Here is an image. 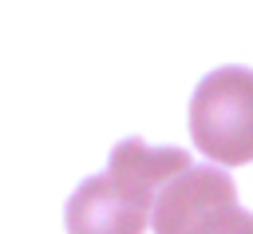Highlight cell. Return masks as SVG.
Instances as JSON below:
<instances>
[{
	"instance_id": "cell-1",
	"label": "cell",
	"mask_w": 253,
	"mask_h": 234,
	"mask_svg": "<svg viewBox=\"0 0 253 234\" xmlns=\"http://www.w3.org/2000/svg\"><path fill=\"white\" fill-rule=\"evenodd\" d=\"M190 167L178 147H146L123 139L111 151L107 175L87 178L67 202V234H142L154 218V202L170 178Z\"/></svg>"
},
{
	"instance_id": "cell-2",
	"label": "cell",
	"mask_w": 253,
	"mask_h": 234,
	"mask_svg": "<svg viewBox=\"0 0 253 234\" xmlns=\"http://www.w3.org/2000/svg\"><path fill=\"white\" fill-rule=\"evenodd\" d=\"M190 135L210 163H253V71L217 67L190 99Z\"/></svg>"
},
{
	"instance_id": "cell-3",
	"label": "cell",
	"mask_w": 253,
	"mask_h": 234,
	"mask_svg": "<svg viewBox=\"0 0 253 234\" xmlns=\"http://www.w3.org/2000/svg\"><path fill=\"white\" fill-rule=\"evenodd\" d=\"M150 226L154 234H253V214L221 167H186L162 186Z\"/></svg>"
}]
</instances>
